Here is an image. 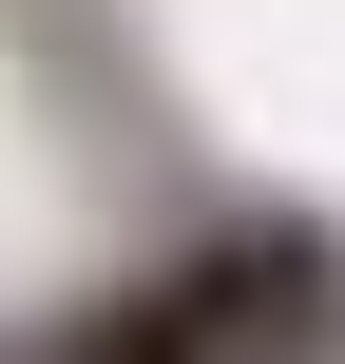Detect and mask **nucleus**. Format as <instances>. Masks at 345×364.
<instances>
[{
    "mask_svg": "<svg viewBox=\"0 0 345 364\" xmlns=\"http://www.w3.org/2000/svg\"><path fill=\"white\" fill-rule=\"evenodd\" d=\"M307 288H327V250L307 230H250V250H211V269H173V288H134V307H96L77 364H269L307 326Z\"/></svg>",
    "mask_w": 345,
    "mask_h": 364,
    "instance_id": "nucleus-1",
    "label": "nucleus"
}]
</instances>
